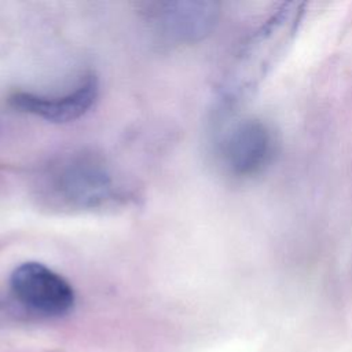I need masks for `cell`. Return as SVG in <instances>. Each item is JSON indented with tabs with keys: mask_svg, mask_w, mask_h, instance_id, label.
<instances>
[{
	"mask_svg": "<svg viewBox=\"0 0 352 352\" xmlns=\"http://www.w3.org/2000/svg\"><path fill=\"white\" fill-rule=\"evenodd\" d=\"M38 188L50 205L72 210L102 208L118 195L106 165L87 153H72L51 162Z\"/></svg>",
	"mask_w": 352,
	"mask_h": 352,
	"instance_id": "6da1fadb",
	"label": "cell"
},
{
	"mask_svg": "<svg viewBox=\"0 0 352 352\" xmlns=\"http://www.w3.org/2000/svg\"><path fill=\"white\" fill-rule=\"evenodd\" d=\"M144 16L157 34L169 43H194L214 28L219 4L202 0L154 1L144 7Z\"/></svg>",
	"mask_w": 352,
	"mask_h": 352,
	"instance_id": "277c9868",
	"label": "cell"
},
{
	"mask_svg": "<svg viewBox=\"0 0 352 352\" xmlns=\"http://www.w3.org/2000/svg\"><path fill=\"white\" fill-rule=\"evenodd\" d=\"M14 297L28 309L45 316H62L74 305L72 285L58 272L37 261L18 265L10 278Z\"/></svg>",
	"mask_w": 352,
	"mask_h": 352,
	"instance_id": "3957f363",
	"label": "cell"
},
{
	"mask_svg": "<svg viewBox=\"0 0 352 352\" xmlns=\"http://www.w3.org/2000/svg\"><path fill=\"white\" fill-rule=\"evenodd\" d=\"M274 147L272 131L261 121L246 120L226 136L223 158L232 173L248 176L261 170L270 162Z\"/></svg>",
	"mask_w": 352,
	"mask_h": 352,
	"instance_id": "8992f818",
	"label": "cell"
},
{
	"mask_svg": "<svg viewBox=\"0 0 352 352\" xmlns=\"http://www.w3.org/2000/svg\"><path fill=\"white\" fill-rule=\"evenodd\" d=\"M301 15L302 4L289 3L258 29L242 54L236 91L246 92L263 80L293 37Z\"/></svg>",
	"mask_w": 352,
	"mask_h": 352,
	"instance_id": "7a4b0ae2",
	"label": "cell"
},
{
	"mask_svg": "<svg viewBox=\"0 0 352 352\" xmlns=\"http://www.w3.org/2000/svg\"><path fill=\"white\" fill-rule=\"evenodd\" d=\"M98 80L94 74L85 76L84 80L70 92L58 96L37 95L33 92H14L8 102L22 111L51 122H70L84 116L98 98Z\"/></svg>",
	"mask_w": 352,
	"mask_h": 352,
	"instance_id": "5b68a950",
	"label": "cell"
}]
</instances>
